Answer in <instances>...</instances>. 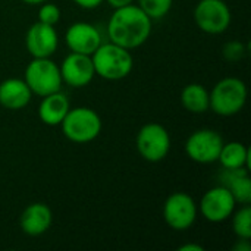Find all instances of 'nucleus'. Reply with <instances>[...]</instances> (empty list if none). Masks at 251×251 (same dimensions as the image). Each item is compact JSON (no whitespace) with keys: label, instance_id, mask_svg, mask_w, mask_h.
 <instances>
[{"label":"nucleus","instance_id":"nucleus-1","mask_svg":"<svg viewBox=\"0 0 251 251\" xmlns=\"http://www.w3.org/2000/svg\"><path fill=\"white\" fill-rule=\"evenodd\" d=\"M151 28L153 19L138 4L132 3L113 9L107 22V35L112 43L134 50L149 40Z\"/></svg>","mask_w":251,"mask_h":251},{"label":"nucleus","instance_id":"nucleus-2","mask_svg":"<svg viewBox=\"0 0 251 251\" xmlns=\"http://www.w3.org/2000/svg\"><path fill=\"white\" fill-rule=\"evenodd\" d=\"M96 75L107 81H119L126 78L134 68L131 50L124 49L112 41L101 43L91 54Z\"/></svg>","mask_w":251,"mask_h":251},{"label":"nucleus","instance_id":"nucleus-3","mask_svg":"<svg viewBox=\"0 0 251 251\" xmlns=\"http://www.w3.org/2000/svg\"><path fill=\"white\" fill-rule=\"evenodd\" d=\"M101 118L99 113L87 106L71 107L60 122L63 135L76 144L94 141L101 132Z\"/></svg>","mask_w":251,"mask_h":251},{"label":"nucleus","instance_id":"nucleus-4","mask_svg":"<svg viewBox=\"0 0 251 251\" xmlns=\"http://www.w3.org/2000/svg\"><path fill=\"white\" fill-rule=\"evenodd\" d=\"M210 110L219 116H234L243 110L247 101V85L237 76L222 78L209 91Z\"/></svg>","mask_w":251,"mask_h":251},{"label":"nucleus","instance_id":"nucleus-5","mask_svg":"<svg viewBox=\"0 0 251 251\" xmlns=\"http://www.w3.org/2000/svg\"><path fill=\"white\" fill-rule=\"evenodd\" d=\"M24 81L31 93L40 97L60 91L63 84L59 65L50 57H32L25 68Z\"/></svg>","mask_w":251,"mask_h":251},{"label":"nucleus","instance_id":"nucleus-6","mask_svg":"<svg viewBox=\"0 0 251 251\" xmlns=\"http://www.w3.org/2000/svg\"><path fill=\"white\" fill-rule=\"evenodd\" d=\"M162 215L165 224L174 231H187L197 221L199 206L188 193L176 191L165 200Z\"/></svg>","mask_w":251,"mask_h":251},{"label":"nucleus","instance_id":"nucleus-7","mask_svg":"<svg viewBox=\"0 0 251 251\" xmlns=\"http://www.w3.org/2000/svg\"><path fill=\"white\" fill-rule=\"evenodd\" d=\"M135 144L140 156L144 160L157 163L169 154L171 135L163 125L157 122H150L140 128Z\"/></svg>","mask_w":251,"mask_h":251},{"label":"nucleus","instance_id":"nucleus-8","mask_svg":"<svg viewBox=\"0 0 251 251\" xmlns=\"http://www.w3.org/2000/svg\"><path fill=\"white\" fill-rule=\"evenodd\" d=\"M197 26L210 35L224 34L232 21V13L225 0H200L194 7Z\"/></svg>","mask_w":251,"mask_h":251},{"label":"nucleus","instance_id":"nucleus-9","mask_svg":"<svg viewBox=\"0 0 251 251\" xmlns=\"http://www.w3.org/2000/svg\"><path fill=\"white\" fill-rule=\"evenodd\" d=\"M224 143L218 131L209 128L197 129L185 141V154L196 163L210 165L218 162Z\"/></svg>","mask_w":251,"mask_h":251},{"label":"nucleus","instance_id":"nucleus-10","mask_svg":"<svg viewBox=\"0 0 251 251\" xmlns=\"http://www.w3.org/2000/svg\"><path fill=\"white\" fill-rule=\"evenodd\" d=\"M197 206L199 212L207 222L221 224L231 218L235 210L237 201L226 187L218 185L207 190Z\"/></svg>","mask_w":251,"mask_h":251},{"label":"nucleus","instance_id":"nucleus-11","mask_svg":"<svg viewBox=\"0 0 251 251\" xmlns=\"http://www.w3.org/2000/svg\"><path fill=\"white\" fill-rule=\"evenodd\" d=\"M63 84L72 88L87 87L96 76L91 56L71 51L59 65Z\"/></svg>","mask_w":251,"mask_h":251},{"label":"nucleus","instance_id":"nucleus-12","mask_svg":"<svg viewBox=\"0 0 251 251\" xmlns=\"http://www.w3.org/2000/svg\"><path fill=\"white\" fill-rule=\"evenodd\" d=\"M25 46L32 57H51L59 47V35L54 25L32 24L25 35Z\"/></svg>","mask_w":251,"mask_h":251},{"label":"nucleus","instance_id":"nucleus-13","mask_svg":"<svg viewBox=\"0 0 251 251\" xmlns=\"http://www.w3.org/2000/svg\"><path fill=\"white\" fill-rule=\"evenodd\" d=\"M65 41L71 51L91 56L103 43L100 29L90 22H75L68 26Z\"/></svg>","mask_w":251,"mask_h":251},{"label":"nucleus","instance_id":"nucleus-14","mask_svg":"<svg viewBox=\"0 0 251 251\" xmlns=\"http://www.w3.org/2000/svg\"><path fill=\"white\" fill-rule=\"evenodd\" d=\"M53 222L51 209L44 203H32L24 209L19 225L24 234L29 237H38L49 231Z\"/></svg>","mask_w":251,"mask_h":251},{"label":"nucleus","instance_id":"nucleus-15","mask_svg":"<svg viewBox=\"0 0 251 251\" xmlns=\"http://www.w3.org/2000/svg\"><path fill=\"white\" fill-rule=\"evenodd\" d=\"M32 99L26 82L21 78H7L0 82V106L7 110H21Z\"/></svg>","mask_w":251,"mask_h":251},{"label":"nucleus","instance_id":"nucleus-16","mask_svg":"<svg viewBox=\"0 0 251 251\" xmlns=\"http://www.w3.org/2000/svg\"><path fill=\"white\" fill-rule=\"evenodd\" d=\"M221 185L226 187L234 196L237 204H250L251 203V178L250 169H225L219 175Z\"/></svg>","mask_w":251,"mask_h":251},{"label":"nucleus","instance_id":"nucleus-17","mask_svg":"<svg viewBox=\"0 0 251 251\" xmlns=\"http://www.w3.org/2000/svg\"><path fill=\"white\" fill-rule=\"evenodd\" d=\"M69 109L71 104L66 94H63L62 91H56L41 97V101L38 104V116L43 124L49 126H57L60 125Z\"/></svg>","mask_w":251,"mask_h":251},{"label":"nucleus","instance_id":"nucleus-18","mask_svg":"<svg viewBox=\"0 0 251 251\" xmlns=\"http://www.w3.org/2000/svg\"><path fill=\"white\" fill-rule=\"evenodd\" d=\"M218 162L225 169H240L250 168V150L246 144L240 141L224 143Z\"/></svg>","mask_w":251,"mask_h":251},{"label":"nucleus","instance_id":"nucleus-19","mask_svg":"<svg viewBox=\"0 0 251 251\" xmlns=\"http://www.w3.org/2000/svg\"><path fill=\"white\" fill-rule=\"evenodd\" d=\"M181 103L185 110L200 115L210 109L209 91L204 85L199 82H191L185 85L181 91Z\"/></svg>","mask_w":251,"mask_h":251},{"label":"nucleus","instance_id":"nucleus-20","mask_svg":"<svg viewBox=\"0 0 251 251\" xmlns=\"http://www.w3.org/2000/svg\"><path fill=\"white\" fill-rule=\"evenodd\" d=\"M232 218V231L237 238H251V207L250 204H243L238 210H234Z\"/></svg>","mask_w":251,"mask_h":251},{"label":"nucleus","instance_id":"nucleus-21","mask_svg":"<svg viewBox=\"0 0 251 251\" xmlns=\"http://www.w3.org/2000/svg\"><path fill=\"white\" fill-rule=\"evenodd\" d=\"M138 6L154 21L165 18L174 4V0H137Z\"/></svg>","mask_w":251,"mask_h":251},{"label":"nucleus","instance_id":"nucleus-22","mask_svg":"<svg viewBox=\"0 0 251 251\" xmlns=\"http://www.w3.org/2000/svg\"><path fill=\"white\" fill-rule=\"evenodd\" d=\"M247 53V49L244 46V43L238 41V40H234V41H228L224 44V49H222V56L225 60L231 62V63H235V62H240Z\"/></svg>","mask_w":251,"mask_h":251},{"label":"nucleus","instance_id":"nucleus-23","mask_svg":"<svg viewBox=\"0 0 251 251\" xmlns=\"http://www.w3.org/2000/svg\"><path fill=\"white\" fill-rule=\"evenodd\" d=\"M60 19V9L57 4L50 3L49 0L41 3L38 10V22L47 24V25H56Z\"/></svg>","mask_w":251,"mask_h":251},{"label":"nucleus","instance_id":"nucleus-24","mask_svg":"<svg viewBox=\"0 0 251 251\" xmlns=\"http://www.w3.org/2000/svg\"><path fill=\"white\" fill-rule=\"evenodd\" d=\"M104 0H74L75 4H78L79 7L85 9V10H93L97 9L99 6H101Z\"/></svg>","mask_w":251,"mask_h":251},{"label":"nucleus","instance_id":"nucleus-25","mask_svg":"<svg viewBox=\"0 0 251 251\" xmlns=\"http://www.w3.org/2000/svg\"><path fill=\"white\" fill-rule=\"evenodd\" d=\"M232 250L234 251H250L251 250L250 240H246V238H238V240H237V243L234 244Z\"/></svg>","mask_w":251,"mask_h":251},{"label":"nucleus","instance_id":"nucleus-26","mask_svg":"<svg viewBox=\"0 0 251 251\" xmlns=\"http://www.w3.org/2000/svg\"><path fill=\"white\" fill-rule=\"evenodd\" d=\"M107 1L113 9H118V7H124V6H128V4H132L134 0H104Z\"/></svg>","mask_w":251,"mask_h":251},{"label":"nucleus","instance_id":"nucleus-27","mask_svg":"<svg viewBox=\"0 0 251 251\" xmlns=\"http://www.w3.org/2000/svg\"><path fill=\"white\" fill-rule=\"evenodd\" d=\"M179 251H204V249L201 247V246H199V244H184V246H181Z\"/></svg>","mask_w":251,"mask_h":251},{"label":"nucleus","instance_id":"nucleus-28","mask_svg":"<svg viewBox=\"0 0 251 251\" xmlns=\"http://www.w3.org/2000/svg\"><path fill=\"white\" fill-rule=\"evenodd\" d=\"M21 1H24V3H26V4H41V3H44V1H47V0H21Z\"/></svg>","mask_w":251,"mask_h":251}]
</instances>
